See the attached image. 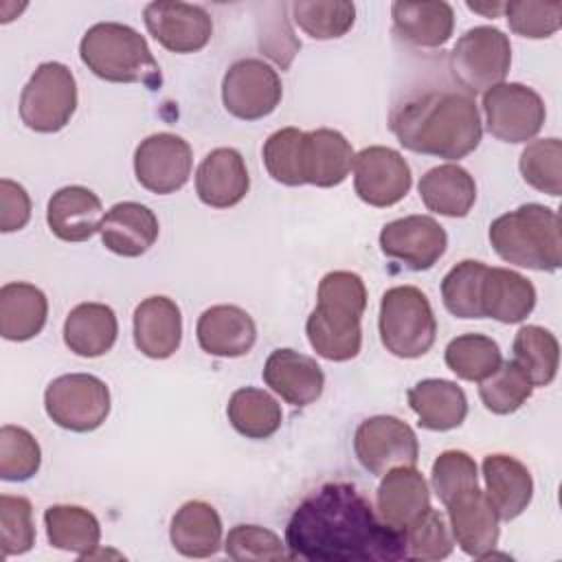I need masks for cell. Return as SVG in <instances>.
Instances as JSON below:
<instances>
[{"label":"cell","mask_w":562,"mask_h":562,"mask_svg":"<svg viewBox=\"0 0 562 562\" xmlns=\"http://www.w3.org/2000/svg\"><path fill=\"white\" fill-rule=\"evenodd\" d=\"M290 558L307 562H395L408 558L404 531L386 525L351 483L307 494L285 527Z\"/></svg>","instance_id":"obj_1"},{"label":"cell","mask_w":562,"mask_h":562,"mask_svg":"<svg viewBox=\"0 0 562 562\" xmlns=\"http://www.w3.org/2000/svg\"><path fill=\"white\" fill-rule=\"evenodd\" d=\"M389 127L406 149L446 160L465 158L483 136L474 97L457 90L426 92L395 105Z\"/></svg>","instance_id":"obj_2"},{"label":"cell","mask_w":562,"mask_h":562,"mask_svg":"<svg viewBox=\"0 0 562 562\" xmlns=\"http://www.w3.org/2000/svg\"><path fill=\"white\" fill-rule=\"evenodd\" d=\"M316 307L307 316L305 331L312 349L331 362H345L360 353L362 314L367 307L364 281L349 270L327 272L316 292Z\"/></svg>","instance_id":"obj_3"},{"label":"cell","mask_w":562,"mask_h":562,"mask_svg":"<svg viewBox=\"0 0 562 562\" xmlns=\"http://www.w3.org/2000/svg\"><path fill=\"white\" fill-rule=\"evenodd\" d=\"M79 57L92 75L112 83L160 88L162 75L147 40L121 22H97L79 42Z\"/></svg>","instance_id":"obj_4"},{"label":"cell","mask_w":562,"mask_h":562,"mask_svg":"<svg viewBox=\"0 0 562 562\" xmlns=\"http://www.w3.org/2000/svg\"><path fill=\"white\" fill-rule=\"evenodd\" d=\"M490 244L507 263L555 272L562 263L560 215L544 204H522L490 224Z\"/></svg>","instance_id":"obj_5"},{"label":"cell","mask_w":562,"mask_h":562,"mask_svg":"<svg viewBox=\"0 0 562 562\" xmlns=\"http://www.w3.org/2000/svg\"><path fill=\"white\" fill-rule=\"evenodd\" d=\"M380 340L397 358H422L437 338V318L428 296L415 285H395L382 294Z\"/></svg>","instance_id":"obj_6"},{"label":"cell","mask_w":562,"mask_h":562,"mask_svg":"<svg viewBox=\"0 0 562 562\" xmlns=\"http://www.w3.org/2000/svg\"><path fill=\"white\" fill-rule=\"evenodd\" d=\"M512 66L509 37L496 26L468 29L448 55V68L463 92L479 94L503 83Z\"/></svg>","instance_id":"obj_7"},{"label":"cell","mask_w":562,"mask_h":562,"mask_svg":"<svg viewBox=\"0 0 562 562\" xmlns=\"http://www.w3.org/2000/svg\"><path fill=\"white\" fill-rule=\"evenodd\" d=\"M77 110V81L61 61H44L35 68L20 94L22 123L40 134L64 130Z\"/></svg>","instance_id":"obj_8"},{"label":"cell","mask_w":562,"mask_h":562,"mask_svg":"<svg viewBox=\"0 0 562 562\" xmlns=\"http://www.w3.org/2000/svg\"><path fill=\"white\" fill-rule=\"evenodd\" d=\"M44 408L59 428L92 432L110 415V389L92 373H66L46 386Z\"/></svg>","instance_id":"obj_9"},{"label":"cell","mask_w":562,"mask_h":562,"mask_svg":"<svg viewBox=\"0 0 562 562\" xmlns=\"http://www.w3.org/2000/svg\"><path fill=\"white\" fill-rule=\"evenodd\" d=\"M483 112L487 132L503 143L531 140L547 119L542 97L518 81H503L483 92Z\"/></svg>","instance_id":"obj_10"},{"label":"cell","mask_w":562,"mask_h":562,"mask_svg":"<svg viewBox=\"0 0 562 562\" xmlns=\"http://www.w3.org/2000/svg\"><path fill=\"white\" fill-rule=\"evenodd\" d=\"M283 88L277 70L257 57H244L228 66L222 79V101L228 114L257 121L277 110Z\"/></svg>","instance_id":"obj_11"},{"label":"cell","mask_w":562,"mask_h":562,"mask_svg":"<svg viewBox=\"0 0 562 562\" xmlns=\"http://www.w3.org/2000/svg\"><path fill=\"white\" fill-rule=\"evenodd\" d=\"M353 452L367 472L382 476L393 468L415 465L419 443L406 422L393 415H375L356 428Z\"/></svg>","instance_id":"obj_12"},{"label":"cell","mask_w":562,"mask_h":562,"mask_svg":"<svg viewBox=\"0 0 562 562\" xmlns=\"http://www.w3.org/2000/svg\"><path fill=\"white\" fill-rule=\"evenodd\" d=\"M193 151L189 143L171 132H158L140 140L134 151V173L140 187L169 195L182 189L191 176Z\"/></svg>","instance_id":"obj_13"},{"label":"cell","mask_w":562,"mask_h":562,"mask_svg":"<svg viewBox=\"0 0 562 562\" xmlns=\"http://www.w3.org/2000/svg\"><path fill=\"white\" fill-rule=\"evenodd\" d=\"M411 167L397 149L371 145L353 158V189L358 198L378 209L397 204L411 191Z\"/></svg>","instance_id":"obj_14"},{"label":"cell","mask_w":562,"mask_h":562,"mask_svg":"<svg viewBox=\"0 0 562 562\" xmlns=\"http://www.w3.org/2000/svg\"><path fill=\"white\" fill-rule=\"evenodd\" d=\"M446 246L448 235L430 215H406L380 231V250L415 272L430 270L443 257Z\"/></svg>","instance_id":"obj_15"},{"label":"cell","mask_w":562,"mask_h":562,"mask_svg":"<svg viewBox=\"0 0 562 562\" xmlns=\"http://www.w3.org/2000/svg\"><path fill=\"white\" fill-rule=\"evenodd\" d=\"M143 18L149 35L171 53H198L213 35V20L200 4L149 2Z\"/></svg>","instance_id":"obj_16"},{"label":"cell","mask_w":562,"mask_h":562,"mask_svg":"<svg viewBox=\"0 0 562 562\" xmlns=\"http://www.w3.org/2000/svg\"><path fill=\"white\" fill-rule=\"evenodd\" d=\"M454 542L470 558H487L498 544V516L483 490L470 487L446 503Z\"/></svg>","instance_id":"obj_17"},{"label":"cell","mask_w":562,"mask_h":562,"mask_svg":"<svg viewBox=\"0 0 562 562\" xmlns=\"http://www.w3.org/2000/svg\"><path fill=\"white\" fill-rule=\"evenodd\" d=\"M250 189V178L241 154L233 147H217L204 156L195 171V193L211 209L239 204Z\"/></svg>","instance_id":"obj_18"},{"label":"cell","mask_w":562,"mask_h":562,"mask_svg":"<svg viewBox=\"0 0 562 562\" xmlns=\"http://www.w3.org/2000/svg\"><path fill=\"white\" fill-rule=\"evenodd\" d=\"M263 382L292 406H307L316 402L325 386L321 364L294 349H274L263 364Z\"/></svg>","instance_id":"obj_19"},{"label":"cell","mask_w":562,"mask_h":562,"mask_svg":"<svg viewBox=\"0 0 562 562\" xmlns=\"http://www.w3.org/2000/svg\"><path fill=\"white\" fill-rule=\"evenodd\" d=\"M428 507L430 490L415 465H400L382 474L375 492V509L386 525L404 531Z\"/></svg>","instance_id":"obj_20"},{"label":"cell","mask_w":562,"mask_h":562,"mask_svg":"<svg viewBox=\"0 0 562 562\" xmlns=\"http://www.w3.org/2000/svg\"><path fill=\"white\" fill-rule=\"evenodd\" d=\"M195 336L202 351L217 358H239L252 349L257 325L237 305H213L200 314Z\"/></svg>","instance_id":"obj_21"},{"label":"cell","mask_w":562,"mask_h":562,"mask_svg":"<svg viewBox=\"0 0 562 562\" xmlns=\"http://www.w3.org/2000/svg\"><path fill=\"white\" fill-rule=\"evenodd\" d=\"M182 340V314L169 296H147L134 310V345L154 360L173 356Z\"/></svg>","instance_id":"obj_22"},{"label":"cell","mask_w":562,"mask_h":562,"mask_svg":"<svg viewBox=\"0 0 562 562\" xmlns=\"http://www.w3.org/2000/svg\"><path fill=\"white\" fill-rule=\"evenodd\" d=\"M485 496L498 520L518 518L533 496V479L522 461L512 454H487L483 459Z\"/></svg>","instance_id":"obj_23"},{"label":"cell","mask_w":562,"mask_h":562,"mask_svg":"<svg viewBox=\"0 0 562 562\" xmlns=\"http://www.w3.org/2000/svg\"><path fill=\"white\" fill-rule=\"evenodd\" d=\"M46 222L55 237L64 241H86L101 228L103 206L99 195L88 187H61L48 200Z\"/></svg>","instance_id":"obj_24"},{"label":"cell","mask_w":562,"mask_h":562,"mask_svg":"<svg viewBox=\"0 0 562 562\" xmlns=\"http://www.w3.org/2000/svg\"><path fill=\"white\" fill-rule=\"evenodd\" d=\"M158 217L140 202L114 204L101 222V244L119 257H140L158 239Z\"/></svg>","instance_id":"obj_25"},{"label":"cell","mask_w":562,"mask_h":562,"mask_svg":"<svg viewBox=\"0 0 562 562\" xmlns=\"http://www.w3.org/2000/svg\"><path fill=\"white\" fill-rule=\"evenodd\" d=\"M393 31L415 48H439L452 37L454 11L448 2H393Z\"/></svg>","instance_id":"obj_26"},{"label":"cell","mask_w":562,"mask_h":562,"mask_svg":"<svg viewBox=\"0 0 562 562\" xmlns=\"http://www.w3.org/2000/svg\"><path fill=\"white\" fill-rule=\"evenodd\" d=\"M351 143L329 127H318L305 132L303 138V176L305 184L336 187L340 184L353 167Z\"/></svg>","instance_id":"obj_27"},{"label":"cell","mask_w":562,"mask_h":562,"mask_svg":"<svg viewBox=\"0 0 562 562\" xmlns=\"http://www.w3.org/2000/svg\"><path fill=\"white\" fill-rule=\"evenodd\" d=\"M536 307L533 283L516 270L490 268L481 288V310L483 318H494L498 323H520Z\"/></svg>","instance_id":"obj_28"},{"label":"cell","mask_w":562,"mask_h":562,"mask_svg":"<svg viewBox=\"0 0 562 562\" xmlns=\"http://www.w3.org/2000/svg\"><path fill=\"white\" fill-rule=\"evenodd\" d=\"M408 406L419 417L426 430H452L463 424L468 415V397L452 380L426 378L408 389Z\"/></svg>","instance_id":"obj_29"},{"label":"cell","mask_w":562,"mask_h":562,"mask_svg":"<svg viewBox=\"0 0 562 562\" xmlns=\"http://www.w3.org/2000/svg\"><path fill=\"white\" fill-rule=\"evenodd\" d=\"M119 336V321L105 303H79L64 321V342L81 358H99L108 353Z\"/></svg>","instance_id":"obj_30"},{"label":"cell","mask_w":562,"mask_h":562,"mask_svg":"<svg viewBox=\"0 0 562 562\" xmlns=\"http://www.w3.org/2000/svg\"><path fill=\"white\" fill-rule=\"evenodd\" d=\"M424 206L437 215L465 217L476 202V182L468 169L454 162L428 169L419 180Z\"/></svg>","instance_id":"obj_31"},{"label":"cell","mask_w":562,"mask_h":562,"mask_svg":"<svg viewBox=\"0 0 562 562\" xmlns=\"http://www.w3.org/2000/svg\"><path fill=\"white\" fill-rule=\"evenodd\" d=\"M48 316L46 294L24 281H11L0 288V334L4 340L24 342L35 338Z\"/></svg>","instance_id":"obj_32"},{"label":"cell","mask_w":562,"mask_h":562,"mask_svg":"<svg viewBox=\"0 0 562 562\" xmlns=\"http://www.w3.org/2000/svg\"><path fill=\"white\" fill-rule=\"evenodd\" d=\"M169 540L184 558H211L222 547V518L204 501H187L171 518Z\"/></svg>","instance_id":"obj_33"},{"label":"cell","mask_w":562,"mask_h":562,"mask_svg":"<svg viewBox=\"0 0 562 562\" xmlns=\"http://www.w3.org/2000/svg\"><path fill=\"white\" fill-rule=\"evenodd\" d=\"M44 527L50 547L90 558L99 549L101 525L92 512L79 505H50L44 512Z\"/></svg>","instance_id":"obj_34"},{"label":"cell","mask_w":562,"mask_h":562,"mask_svg":"<svg viewBox=\"0 0 562 562\" xmlns=\"http://www.w3.org/2000/svg\"><path fill=\"white\" fill-rule=\"evenodd\" d=\"M231 426L246 439H268L283 422L279 402L263 389L244 386L237 389L226 406Z\"/></svg>","instance_id":"obj_35"},{"label":"cell","mask_w":562,"mask_h":562,"mask_svg":"<svg viewBox=\"0 0 562 562\" xmlns=\"http://www.w3.org/2000/svg\"><path fill=\"white\" fill-rule=\"evenodd\" d=\"M514 362L525 371L533 386H549L555 380L560 364V345L558 338L540 327L525 325L514 336Z\"/></svg>","instance_id":"obj_36"},{"label":"cell","mask_w":562,"mask_h":562,"mask_svg":"<svg viewBox=\"0 0 562 562\" xmlns=\"http://www.w3.org/2000/svg\"><path fill=\"white\" fill-rule=\"evenodd\" d=\"M503 362L496 340L485 334H461L446 347L448 369L468 382H483Z\"/></svg>","instance_id":"obj_37"},{"label":"cell","mask_w":562,"mask_h":562,"mask_svg":"<svg viewBox=\"0 0 562 562\" xmlns=\"http://www.w3.org/2000/svg\"><path fill=\"white\" fill-rule=\"evenodd\" d=\"M487 266L476 259H463L441 281L446 310L457 318H483L481 288Z\"/></svg>","instance_id":"obj_38"},{"label":"cell","mask_w":562,"mask_h":562,"mask_svg":"<svg viewBox=\"0 0 562 562\" xmlns=\"http://www.w3.org/2000/svg\"><path fill=\"white\" fill-rule=\"evenodd\" d=\"M522 180L540 193L558 198L562 193V143L560 138L531 140L518 160Z\"/></svg>","instance_id":"obj_39"},{"label":"cell","mask_w":562,"mask_h":562,"mask_svg":"<svg viewBox=\"0 0 562 562\" xmlns=\"http://www.w3.org/2000/svg\"><path fill=\"white\" fill-rule=\"evenodd\" d=\"M479 384L481 402L494 415L516 413L533 393V384L514 360H503L501 367Z\"/></svg>","instance_id":"obj_40"},{"label":"cell","mask_w":562,"mask_h":562,"mask_svg":"<svg viewBox=\"0 0 562 562\" xmlns=\"http://www.w3.org/2000/svg\"><path fill=\"white\" fill-rule=\"evenodd\" d=\"M303 138L305 132L299 127H281L268 136L261 156L272 180L299 187L305 184L303 176Z\"/></svg>","instance_id":"obj_41"},{"label":"cell","mask_w":562,"mask_h":562,"mask_svg":"<svg viewBox=\"0 0 562 562\" xmlns=\"http://www.w3.org/2000/svg\"><path fill=\"white\" fill-rule=\"evenodd\" d=\"M294 22L314 40H336L351 31L356 22L353 2H294Z\"/></svg>","instance_id":"obj_42"},{"label":"cell","mask_w":562,"mask_h":562,"mask_svg":"<svg viewBox=\"0 0 562 562\" xmlns=\"http://www.w3.org/2000/svg\"><path fill=\"white\" fill-rule=\"evenodd\" d=\"M42 450L37 439L22 426L7 424L0 428V479L29 481L37 474Z\"/></svg>","instance_id":"obj_43"},{"label":"cell","mask_w":562,"mask_h":562,"mask_svg":"<svg viewBox=\"0 0 562 562\" xmlns=\"http://www.w3.org/2000/svg\"><path fill=\"white\" fill-rule=\"evenodd\" d=\"M404 542L408 558L417 560H443L454 549L450 525L432 507H428L404 529Z\"/></svg>","instance_id":"obj_44"},{"label":"cell","mask_w":562,"mask_h":562,"mask_svg":"<svg viewBox=\"0 0 562 562\" xmlns=\"http://www.w3.org/2000/svg\"><path fill=\"white\" fill-rule=\"evenodd\" d=\"M35 544L31 501L24 496H0V549L2 558L22 555Z\"/></svg>","instance_id":"obj_45"},{"label":"cell","mask_w":562,"mask_h":562,"mask_svg":"<svg viewBox=\"0 0 562 562\" xmlns=\"http://www.w3.org/2000/svg\"><path fill=\"white\" fill-rule=\"evenodd\" d=\"M509 29L529 40L551 37L562 26V2H531L516 0L503 4Z\"/></svg>","instance_id":"obj_46"},{"label":"cell","mask_w":562,"mask_h":562,"mask_svg":"<svg viewBox=\"0 0 562 562\" xmlns=\"http://www.w3.org/2000/svg\"><path fill=\"white\" fill-rule=\"evenodd\" d=\"M430 483L437 498L446 505L457 494L479 485L476 463L463 450H446L432 463Z\"/></svg>","instance_id":"obj_47"},{"label":"cell","mask_w":562,"mask_h":562,"mask_svg":"<svg viewBox=\"0 0 562 562\" xmlns=\"http://www.w3.org/2000/svg\"><path fill=\"white\" fill-rule=\"evenodd\" d=\"M224 551L233 560H292L285 542L259 525H235L224 540Z\"/></svg>","instance_id":"obj_48"},{"label":"cell","mask_w":562,"mask_h":562,"mask_svg":"<svg viewBox=\"0 0 562 562\" xmlns=\"http://www.w3.org/2000/svg\"><path fill=\"white\" fill-rule=\"evenodd\" d=\"M31 220V198L26 189L9 178L0 180V231L15 233Z\"/></svg>","instance_id":"obj_49"},{"label":"cell","mask_w":562,"mask_h":562,"mask_svg":"<svg viewBox=\"0 0 562 562\" xmlns=\"http://www.w3.org/2000/svg\"><path fill=\"white\" fill-rule=\"evenodd\" d=\"M468 9H472L476 13H483L487 18H496L503 11V4H474V2H468Z\"/></svg>","instance_id":"obj_50"}]
</instances>
